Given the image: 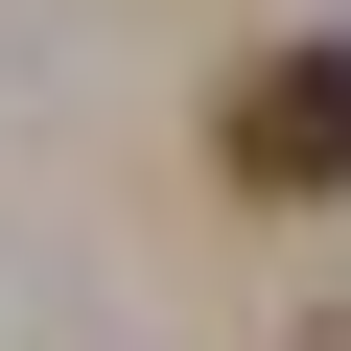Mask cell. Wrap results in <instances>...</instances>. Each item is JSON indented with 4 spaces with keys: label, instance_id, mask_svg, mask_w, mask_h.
Returning a JSON list of instances; mask_svg holds the SVG:
<instances>
[{
    "label": "cell",
    "instance_id": "1",
    "mask_svg": "<svg viewBox=\"0 0 351 351\" xmlns=\"http://www.w3.org/2000/svg\"><path fill=\"white\" fill-rule=\"evenodd\" d=\"M211 164H234V188H351V47H258L234 94H211Z\"/></svg>",
    "mask_w": 351,
    "mask_h": 351
}]
</instances>
